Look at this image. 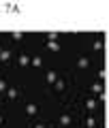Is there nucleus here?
<instances>
[{
  "mask_svg": "<svg viewBox=\"0 0 109 128\" xmlns=\"http://www.w3.org/2000/svg\"><path fill=\"white\" fill-rule=\"evenodd\" d=\"M45 79H47V81H49V83H56V81H58V75H56L54 70H49V73H47V77H45Z\"/></svg>",
  "mask_w": 109,
  "mask_h": 128,
  "instance_id": "f257e3e1",
  "label": "nucleus"
},
{
  "mask_svg": "<svg viewBox=\"0 0 109 128\" xmlns=\"http://www.w3.org/2000/svg\"><path fill=\"white\" fill-rule=\"evenodd\" d=\"M47 47H49V51H58V49H60V45H58V43H54V41L47 43Z\"/></svg>",
  "mask_w": 109,
  "mask_h": 128,
  "instance_id": "f03ea898",
  "label": "nucleus"
},
{
  "mask_svg": "<svg viewBox=\"0 0 109 128\" xmlns=\"http://www.w3.org/2000/svg\"><path fill=\"white\" fill-rule=\"evenodd\" d=\"M26 113H30V115H34V113H36V105H32V102H30V105L26 107Z\"/></svg>",
  "mask_w": 109,
  "mask_h": 128,
  "instance_id": "7ed1b4c3",
  "label": "nucleus"
},
{
  "mask_svg": "<svg viewBox=\"0 0 109 128\" xmlns=\"http://www.w3.org/2000/svg\"><path fill=\"white\" fill-rule=\"evenodd\" d=\"M19 64H22V66L30 64V58H28V56H19Z\"/></svg>",
  "mask_w": 109,
  "mask_h": 128,
  "instance_id": "20e7f679",
  "label": "nucleus"
},
{
  "mask_svg": "<svg viewBox=\"0 0 109 128\" xmlns=\"http://www.w3.org/2000/svg\"><path fill=\"white\" fill-rule=\"evenodd\" d=\"M92 92H96V94H100V92H103V86H100V83H94V86H92Z\"/></svg>",
  "mask_w": 109,
  "mask_h": 128,
  "instance_id": "39448f33",
  "label": "nucleus"
},
{
  "mask_svg": "<svg viewBox=\"0 0 109 128\" xmlns=\"http://www.w3.org/2000/svg\"><path fill=\"white\" fill-rule=\"evenodd\" d=\"M7 96H9V98H15V96H17V90H13V88H9V90H7Z\"/></svg>",
  "mask_w": 109,
  "mask_h": 128,
  "instance_id": "423d86ee",
  "label": "nucleus"
},
{
  "mask_svg": "<svg viewBox=\"0 0 109 128\" xmlns=\"http://www.w3.org/2000/svg\"><path fill=\"white\" fill-rule=\"evenodd\" d=\"M9 58H11V54H9V51H2V54H0V60H2V62H7Z\"/></svg>",
  "mask_w": 109,
  "mask_h": 128,
  "instance_id": "0eeeda50",
  "label": "nucleus"
},
{
  "mask_svg": "<svg viewBox=\"0 0 109 128\" xmlns=\"http://www.w3.org/2000/svg\"><path fill=\"white\" fill-rule=\"evenodd\" d=\"M88 64H90V60H86V58L79 60V66H81V68H88Z\"/></svg>",
  "mask_w": 109,
  "mask_h": 128,
  "instance_id": "6e6552de",
  "label": "nucleus"
},
{
  "mask_svg": "<svg viewBox=\"0 0 109 128\" xmlns=\"http://www.w3.org/2000/svg\"><path fill=\"white\" fill-rule=\"evenodd\" d=\"M30 64H32V66H41L43 60H41V58H34V60H30Z\"/></svg>",
  "mask_w": 109,
  "mask_h": 128,
  "instance_id": "1a4fd4ad",
  "label": "nucleus"
},
{
  "mask_svg": "<svg viewBox=\"0 0 109 128\" xmlns=\"http://www.w3.org/2000/svg\"><path fill=\"white\" fill-rule=\"evenodd\" d=\"M60 122H62V126H68V124H71V118H68V115H62Z\"/></svg>",
  "mask_w": 109,
  "mask_h": 128,
  "instance_id": "9d476101",
  "label": "nucleus"
},
{
  "mask_svg": "<svg viewBox=\"0 0 109 128\" xmlns=\"http://www.w3.org/2000/svg\"><path fill=\"white\" fill-rule=\"evenodd\" d=\"M7 90H9V88H7V83L0 79V92H7Z\"/></svg>",
  "mask_w": 109,
  "mask_h": 128,
  "instance_id": "9b49d317",
  "label": "nucleus"
},
{
  "mask_svg": "<svg viewBox=\"0 0 109 128\" xmlns=\"http://www.w3.org/2000/svg\"><path fill=\"white\" fill-rule=\"evenodd\" d=\"M86 124H88V128H94V120H92V118H88Z\"/></svg>",
  "mask_w": 109,
  "mask_h": 128,
  "instance_id": "f8f14e48",
  "label": "nucleus"
},
{
  "mask_svg": "<svg viewBox=\"0 0 109 128\" xmlns=\"http://www.w3.org/2000/svg\"><path fill=\"white\" fill-rule=\"evenodd\" d=\"M13 38H15V41H19V38H22V32L15 30V32H13Z\"/></svg>",
  "mask_w": 109,
  "mask_h": 128,
  "instance_id": "ddd939ff",
  "label": "nucleus"
},
{
  "mask_svg": "<svg viewBox=\"0 0 109 128\" xmlns=\"http://www.w3.org/2000/svg\"><path fill=\"white\" fill-rule=\"evenodd\" d=\"M94 49H96V51H98V49H103V43H100V41H96V43H94Z\"/></svg>",
  "mask_w": 109,
  "mask_h": 128,
  "instance_id": "4468645a",
  "label": "nucleus"
},
{
  "mask_svg": "<svg viewBox=\"0 0 109 128\" xmlns=\"http://www.w3.org/2000/svg\"><path fill=\"white\" fill-rule=\"evenodd\" d=\"M86 107L88 109H94V100H86Z\"/></svg>",
  "mask_w": 109,
  "mask_h": 128,
  "instance_id": "2eb2a0df",
  "label": "nucleus"
},
{
  "mask_svg": "<svg viewBox=\"0 0 109 128\" xmlns=\"http://www.w3.org/2000/svg\"><path fill=\"white\" fill-rule=\"evenodd\" d=\"M34 128H45V126H41V124H39V126H34Z\"/></svg>",
  "mask_w": 109,
  "mask_h": 128,
  "instance_id": "dca6fc26",
  "label": "nucleus"
},
{
  "mask_svg": "<svg viewBox=\"0 0 109 128\" xmlns=\"http://www.w3.org/2000/svg\"><path fill=\"white\" fill-rule=\"evenodd\" d=\"M0 124H2V118H0Z\"/></svg>",
  "mask_w": 109,
  "mask_h": 128,
  "instance_id": "f3484780",
  "label": "nucleus"
},
{
  "mask_svg": "<svg viewBox=\"0 0 109 128\" xmlns=\"http://www.w3.org/2000/svg\"><path fill=\"white\" fill-rule=\"evenodd\" d=\"M0 54H2V49H0Z\"/></svg>",
  "mask_w": 109,
  "mask_h": 128,
  "instance_id": "a211bd4d",
  "label": "nucleus"
}]
</instances>
